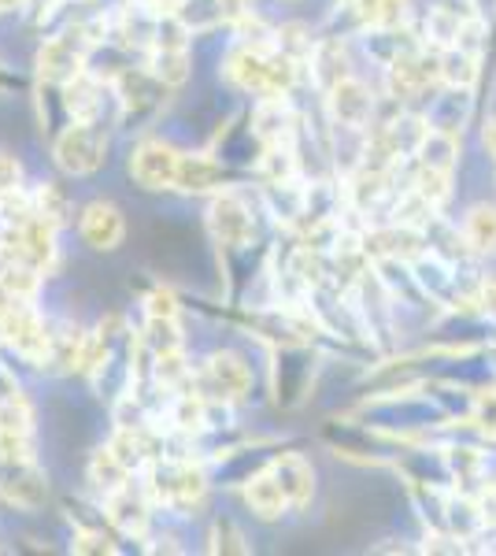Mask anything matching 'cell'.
I'll use <instances>...</instances> for the list:
<instances>
[{
  "label": "cell",
  "mask_w": 496,
  "mask_h": 556,
  "mask_svg": "<svg viewBox=\"0 0 496 556\" xmlns=\"http://www.w3.org/2000/svg\"><path fill=\"white\" fill-rule=\"evenodd\" d=\"M149 490L160 505L178 508V513H189L204 501V471L196 468L193 460H175V456H164V460L149 464Z\"/></svg>",
  "instance_id": "1"
},
{
  "label": "cell",
  "mask_w": 496,
  "mask_h": 556,
  "mask_svg": "<svg viewBox=\"0 0 496 556\" xmlns=\"http://www.w3.org/2000/svg\"><path fill=\"white\" fill-rule=\"evenodd\" d=\"M0 342L12 345L26 364H49L52 334L38 312L30 308V301H12L0 312Z\"/></svg>",
  "instance_id": "2"
},
{
  "label": "cell",
  "mask_w": 496,
  "mask_h": 556,
  "mask_svg": "<svg viewBox=\"0 0 496 556\" xmlns=\"http://www.w3.org/2000/svg\"><path fill=\"white\" fill-rule=\"evenodd\" d=\"M44 493L49 486H44V475L34 464L30 450H0V497L8 505L34 513L44 505Z\"/></svg>",
  "instance_id": "3"
},
{
  "label": "cell",
  "mask_w": 496,
  "mask_h": 556,
  "mask_svg": "<svg viewBox=\"0 0 496 556\" xmlns=\"http://www.w3.org/2000/svg\"><path fill=\"white\" fill-rule=\"evenodd\" d=\"M104 134L97 123H71L56 138V164L67 175H93L104 164Z\"/></svg>",
  "instance_id": "4"
},
{
  "label": "cell",
  "mask_w": 496,
  "mask_h": 556,
  "mask_svg": "<svg viewBox=\"0 0 496 556\" xmlns=\"http://www.w3.org/2000/svg\"><path fill=\"white\" fill-rule=\"evenodd\" d=\"M374 93L367 83H359L356 75L338 83L327 93V112L338 130H371L374 127Z\"/></svg>",
  "instance_id": "5"
},
{
  "label": "cell",
  "mask_w": 496,
  "mask_h": 556,
  "mask_svg": "<svg viewBox=\"0 0 496 556\" xmlns=\"http://www.w3.org/2000/svg\"><path fill=\"white\" fill-rule=\"evenodd\" d=\"M178 164H182V152L175 146H167V141H141L130 156V175L141 190H175Z\"/></svg>",
  "instance_id": "6"
},
{
  "label": "cell",
  "mask_w": 496,
  "mask_h": 556,
  "mask_svg": "<svg viewBox=\"0 0 496 556\" xmlns=\"http://www.w3.org/2000/svg\"><path fill=\"white\" fill-rule=\"evenodd\" d=\"M201 390L207 401H222V405H230V401H241L245 393L252 390V371L249 364L241 361L238 353H212L201 371Z\"/></svg>",
  "instance_id": "7"
},
{
  "label": "cell",
  "mask_w": 496,
  "mask_h": 556,
  "mask_svg": "<svg viewBox=\"0 0 496 556\" xmlns=\"http://www.w3.org/2000/svg\"><path fill=\"white\" fill-rule=\"evenodd\" d=\"M207 227H212L215 241H219V245H227V249H245V245H252V235H256L249 204L241 201L238 193H230V190H219L212 197V208H207Z\"/></svg>",
  "instance_id": "8"
},
{
  "label": "cell",
  "mask_w": 496,
  "mask_h": 556,
  "mask_svg": "<svg viewBox=\"0 0 496 556\" xmlns=\"http://www.w3.org/2000/svg\"><path fill=\"white\" fill-rule=\"evenodd\" d=\"M115 93H119V104H123V115L133 123H145L149 115H156L160 108L167 101V83L156 78L152 71H123L115 78Z\"/></svg>",
  "instance_id": "9"
},
{
  "label": "cell",
  "mask_w": 496,
  "mask_h": 556,
  "mask_svg": "<svg viewBox=\"0 0 496 556\" xmlns=\"http://www.w3.org/2000/svg\"><path fill=\"white\" fill-rule=\"evenodd\" d=\"M152 490H149V482L145 486H133V479L130 482H123L119 490H112L104 497V505H107V519H112L115 527L126 534V538H145L149 531V519H152Z\"/></svg>",
  "instance_id": "10"
},
{
  "label": "cell",
  "mask_w": 496,
  "mask_h": 556,
  "mask_svg": "<svg viewBox=\"0 0 496 556\" xmlns=\"http://www.w3.org/2000/svg\"><path fill=\"white\" fill-rule=\"evenodd\" d=\"M78 230H82V241L89 249H97V253H112V249L123 245L126 238V223L115 204H104V201H93L89 208L82 212V223H78Z\"/></svg>",
  "instance_id": "11"
},
{
  "label": "cell",
  "mask_w": 496,
  "mask_h": 556,
  "mask_svg": "<svg viewBox=\"0 0 496 556\" xmlns=\"http://www.w3.org/2000/svg\"><path fill=\"white\" fill-rule=\"evenodd\" d=\"M178 193L189 197H204V193H219L227 190V172H222L219 160L204 156V152H182V164H178Z\"/></svg>",
  "instance_id": "12"
},
{
  "label": "cell",
  "mask_w": 496,
  "mask_h": 556,
  "mask_svg": "<svg viewBox=\"0 0 496 556\" xmlns=\"http://www.w3.org/2000/svg\"><path fill=\"white\" fill-rule=\"evenodd\" d=\"M245 505H249V513L256 519H264V523H278V519L293 508L290 497H285V490H282V482L275 479V471L270 468L256 471L245 482Z\"/></svg>",
  "instance_id": "13"
},
{
  "label": "cell",
  "mask_w": 496,
  "mask_h": 556,
  "mask_svg": "<svg viewBox=\"0 0 496 556\" xmlns=\"http://www.w3.org/2000/svg\"><path fill=\"white\" fill-rule=\"evenodd\" d=\"M308 64H311V78L315 86L322 89V93H330L338 83H345V78H352L348 71V52L345 45H341V38H322L315 41L308 49Z\"/></svg>",
  "instance_id": "14"
},
{
  "label": "cell",
  "mask_w": 496,
  "mask_h": 556,
  "mask_svg": "<svg viewBox=\"0 0 496 556\" xmlns=\"http://www.w3.org/2000/svg\"><path fill=\"white\" fill-rule=\"evenodd\" d=\"M270 471H275V479L282 482V490L293 508L308 505L311 493H315V468L301 453H278L275 460H270Z\"/></svg>",
  "instance_id": "15"
},
{
  "label": "cell",
  "mask_w": 496,
  "mask_h": 556,
  "mask_svg": "<svg viewBox=\"0 0 496 556\" xmlns=\"http://www.w3.org/2000/svg\"><path fill=\"white\" fill-rule=\"evenodd\" d=\"M60 101H63V112L71 115V123H97V115H101V108H104V86L97 83L89 71H82V75L63 86Z\"/></svg>",
  "instance_id": "16"
},
{
  "label": "cell",
  "mask_w": 496,
  "mask_h": 556,
  "mask_svg": "<svg viewBox=\"0 0 496 556\" xmlns=\"http://www.w3.org/2000/svg\"><path fill=\"white\" fill-rule=\"evenodd\" d=\"M463 245L471 249V256L493 260L496 256V204H471L463 215Z\"/></svg>",
  "instance_id": "17"
},
{
  "label": "cell",
  "mask_w": 496,
  "mask_h": 556,
  "mask_svg": "<svg viewBox=\"0 0 496 556\" xmlns=\"http://www.w3.org/2000/svg\"><path fill=\"white\" fill-rule=\"evenodd\" d=\"M478 52L471 49H437V71H441V86L448 89H474L478 83Z\"/></svg>",
  "instance_id": "18"
},
{
  "label": "cell",
  "mask_w": 496,
  "mask_h": 556,
  "mask_svg": "<svg viewBox=\"0 0 496 556\" xmlns=\"http://www.w3.org/2000/svg\"><path fill=\"white\" fill-rule=\"evenodd\" d=\"M34 212L44 215L52 227H63L67 215H71V201L56 182H41L38 190H34Z\"/></svg>",
  "instance_id": "19"
},
{
  "label": "cell",
  "mask_w": 496,
  "mask_h": 556,
  "mask_svg": "<svg viewBox=\"0 0 496 556\" xmlns=\"http://www.w3.org/2000/svg\"><path fill=\"white\" fill-rule=\"evenodd\" d=\"M411 20V0H378L374 20L367 30H404Z\"/></svg>",
  "instance_id": "20"
},
{
  "label": "cell",
  "mask_w": 496,
  "mask_h": 556,
  "mask_svg": "<svg viewBox=\"0 0 496 556\" xmlns=\"http://www.w3.org/2000/svg\"><path fill=\"white\" fill-rule=\"evenodd\" d=\"M471 424L496 442V390H482L471 401Z\"/></svg>",
  "instance_id": "21"
},
{
  "label": "cell",
  "mask_w": 496,
  "mask_h": 556,
  "mask_svg": "<svg viewBox=\"0 0 496 556\" xmlns=\"http://www.w3.org/2000/svg\"><path fill=\"white\" fill-rule=\"evenodd\" d=\"M212 553H249L245 538H241V531L230 523V519L215 523V531H212Z\"/></svg>",
  "instance_id": "22"
},
{
  "label": "cell",
  "mask_w": 496,
  "mask_h": 556,
  "mask_svg": "<svg viewBox=\"0 0 496 556\" xmlns=\"http://www.w3.org/2000/svg\"><path fill=\"white\" fill-rule=\"evenodd\" d=\"M71 549L104 556V553H115V542L104 531H75V542H71Z\"/></svg>",
  "instance_id": "23"
},
{
  "label": "cell",
  "mask_w": 496,
  "mask_h": 556,
  "mask_svg": "<svg viewBox=\"0 0 496 556\" xmlns=\"http://www.w3.org/2000/svg\"><path fill=\"white\" fill-rule=\"evenodd\" d=\"M23 190V167L15 156H8V152H0V197L8 193H20Z\"/></svg>",
  "instance_id": "24"
},
{
  "label": "cell",
  "mask_w": 496,
  "mask_h": 556,
  "mask_svg": "<svg viewBox=\"0 0 496 556\" xmlns=\"http://www.w3.org/2000/svg\"><path fill=\"white\" fill-rule=\"evenodd\" d=\"M145 312L149 316H160V319H178V301L170 290H152L145 298Z\"/></svg>",
  "instance_id": "25"
},
{
  "label": "cell",
  "mask_w": 496,
  "mask_h": 556,
  "mask_svg": "<svg viewBox=\"0 0 496 556\" xmlns=\"http://www.w3.org/2000/svg\"><path fill=\"white\" fill-rule=\"evenodd\" d=\"M482 141H485V149H489V156L496 160V115L489 123H485V130H482Z\"/></svg>",
  "instance_id": "26"
},
{
  "label": "cell",
  "mask_w": 496,
  "mask_h": 556,
  "mask_svg": "<svg viewBox=\"0 0 496 556\" xmlns=\"http://www.w3.org/2000/svg\"><path fill=\"white\" fill-rule=\"evenodd\" d=\"M0 8H4V12H23L26 0H0Z\"/></svg>",
  "instance_id": "27"
},
{
  "label": "cell",
  "mask_w": 496,
  "mask_h": 556,
  "mask_svg": "<svg viewBox=\"0 0 496 556\" xmlns=\"http://www.w3.org/2000/svg\"><path fill=\"white\" fill-rule=\"evenodd\" d=\"M12 86H15V83L4 75V67H0V93H8V89H12Z\"/></svg>",
  "instance_id": "28"
},
{
  "label": "cell",
  "mask_w": 496,
  "mask_h": 556,
  "mask_svg": "<svg viewBox=\"0 0 496 556\" xmlns=\"http://www.w3.org/2000/svg\"><path fill=\"white\" fill-rule=\"evenodd\" d=\"M0 12H4V8H0Z\"/></svg>",
  "instance_id": "29"
}]
</instances>
